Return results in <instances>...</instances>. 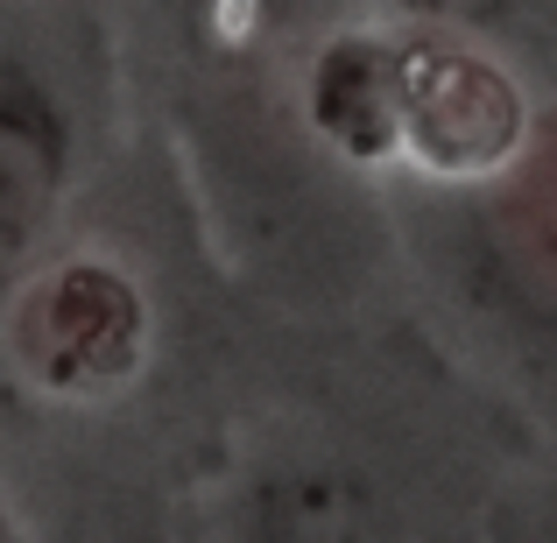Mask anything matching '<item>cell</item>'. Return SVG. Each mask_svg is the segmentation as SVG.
<instances>
[{
    "label": "cell",
    "mask_w": 557,
    "mask_h": 543,
    "mask_svg": "<svg viewBox=\"0 0 557 543\" xmlns=\"http://www.w3.org/2000/svg\"><path fill=\"white\" fill-rule=\"evenodd\" d=\"M437 198H445L437 255L459 304L530 374L557 381V99L530 113L502 170Z\"/></svg>",
    "instance_id": "cell-1"
},
{
    "label": "cell",
    "mask_w": 557,
    "mask_h": 543,
    "mask_svg": "<svg viewBox=\"0 0 557 543\" xmlns=\"http://www.w3.org/2000/svg\"><path fill=\"white\" fill-rule=\"evenodd\" d=\"M530 113L508 64L466 28H381V170H409L423 190L480 184L508 163Z\"/></svg>",
    "instance_id": "cell-2"
},
{
    "label": "cell",
    "mask_w": 557,
    "mask_h": 543,
    "mask_svg": "<svg viewBox=\"0 0 557 543\" xmlns=\"http://www.w3.org/2000/svg\"><path fill=\"white\" fill-rule=\"evenodd\" d=\"M156 346V304L141 275L113 255L71 247L42 255L0 297V354L8 367L64 409H99L127 395Z\"/></svg>",
    "instance_id": "cell-3"
},
{
    "label": "cell",
    "mask_w": 557,
    "mask_h": 543,
    "mask_svg": "<svg viewBox=\"0 0 557 543\" xmlns=\"http://www.w3.org/2000/svg\"><path fill=\"white\" fill-rule=\"evenodd\" d=\"M219 543H431L403 502L339 452L261 459L226 494Z\"/></svg>",
    "instance_id": "cell-4"
},
{
    "label": "cell",
    "mask_w": 557,
    "mask_h": 543,
    "mask_svg": "<svg viewBox=\"0 0 557 543\" xmlns=\"http://www.w3.org/2000/svg\"><path fill=\"white\" fill-rule=\"evenodd\" d=\"M71 190V113L28 57H0V297L50 255Z\"/></svg>",
    "instance_id": "cell-5"
},
{
    "label": "cell",
    "mask_w": 557,
    "mask_h": 543,
    "mask_svg": "<svg viewBox=\"0 0 557 543\" xmlns=\"http://www.w3.org/2000/svg\"><path fill=\"white\" fill-rule=\"evenodd\" d=\"M487 543H557V488L522 494L487 522Z\"/></svg>",
    "instance_id": "cell-6"
},
{
    "label": "cell",
    "mask_w": 557,
    "mask_h": 543,
    "mask_svg": "<svg viewBox=\"0 0 557 543\" xmlns=\"http://www.w3.org/2000/svg\"><path fill=\"white\" fill-rule=\"evenodd\" d=\"M395 8H403L409 22H437V28L480 36V28H494V14H508L516 0H395Z\"/></svg>",
    "instance_id": "cell-7"
},
{
    "label": "cell",
    "mask_w": 557,
    "mask_h": 543,
    "mask_svg": "<svg viewBox=\"0 0 557 543\" xmlns=\"http://www.w3.org/2000/svg\"><path fill=\"white\" fill-rule=\"evenodd\" d=\"M0 543H28V536H22V516H14L8 494H0Z\"/></svg>",
    "instance_id": "cell-8"
}]
</instances>
